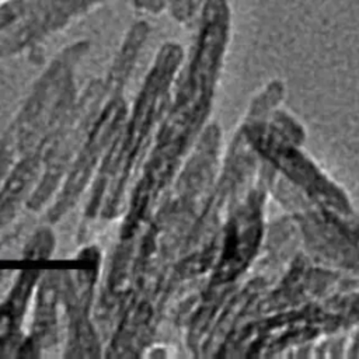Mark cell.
I'll return each mask as SVG.
<instances>
[{"mask_svg": "<svg viewBox=\"0 0 359 359\" xmlns=\"http://www.w3.org/2000/svg\"><path fill=\"white\" fill-rule=\"evenodd\" d=\"M205 0H165V8L180 24H191Z\"/></svg>", "mask_w": 359, "mask_h": 359, "instance_id": "7a4b0ae2", "label": "cell"}, {"mask_svg": "<svg viewBox=\"0 0 359 359\" xmlns=\"http://www.w3.org/2000/svg\"><path fill=\"white\" fill-rule=\"evenodd\" d=\"M4 1H11V0H0V3H4Z\"/></svg>", "mask_w": 359, "mask_h": 359, "instance_id": "277c9868", "label": "cell"}, {"mask_svg": "<svg viewBox=\"0 0 359 359\" xmlns=\"http://www.w3.org/2000/svg\"><path fill=\"white\" fill-rule=\"evenodd\" d=\"M133 6L136 10L149 14H158L165 8V0H133Z\"/></svg>", "mask_w": 359, "mask_h": 359, "instance_id": "3957f363", "label": "cell"}, {"mask_svg": "<svg viewBox=\"0 0 359 359\" xmlns=\"http://www.w3.org/2000/svg\"><path fill=\"white\" fill-rule=\"evenodd\" d=\"M107 0H25L21 13L0 28V56L42 39Z\"/></svg>", "mask_w": 359, "mask_h": 359, "instance_id": "6da1fadb", "label": "cell"}]
</instances>
